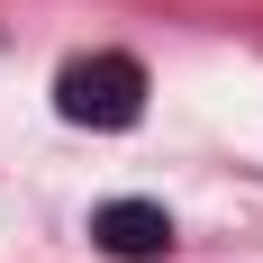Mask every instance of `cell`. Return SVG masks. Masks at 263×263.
I'll return each instance as SVG.
<instances>
[{"label": "cell", "mask_w": 263, "mask_h": 263, "mask_svg": "<svg viewBox=\"0 0 263 263\" xmlns=\"http://www.w3.org/2000/svg\"><path fill=\"white\" fill-rule=\"evenodd\" d=\"M54 109L73 118V127H136L145 118V64L136 54H73L64 73H54Z\"/></svg>", "instance_id": "cell-1"}, {"label": "cell", "mask_w": 263, "mask_h": 263, "mask_svg": "<svg viewBox=\"0 0 263 263\" xmlns=\"http://www.w3.org/2000/svg\"><path fill=\"white\" fill-rule=\"evenodd\" d=\"M91 236H100L109 254H127V263H145V254H163V245H173V218H163L155 200H109V209L91 218Z\"/></svg>", "instance_id": "cell-2"}]
</instances>
